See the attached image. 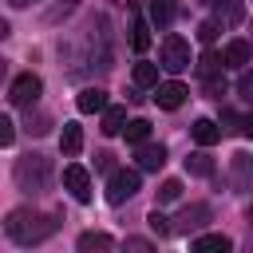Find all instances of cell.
I'll use <instances>...</instances> for the list:
<instances>
[{"label":"cell","mask_w":253,"mask_h":253,"mask_svg":"<svg viewBox=\"0 0 253 253\" xmlns=\"http://www.w3.org/2000/svg\"><path fill=\"white\" fill-rule=\"evenodd\" d=\"M55 229H59V217L40 213V210H28V206L12 210L8 221H4V233H8L16 245H40V241H47Z\"/></svg>","instance_id":"6da1fadb"},{"label":"cell","mask_w":253,"mask_h":253,"mask_svg":"<svg viewBox=\"0 0 253 253\" xmlns=\"http://www.w3.org/2000/svg\"><path fill=\"white\" fill-rule=\"evenodd\" d=\"M16 186L24 190V194H43L47 186H51V158H43V154H24V158H16Z\"/></svg>","instance_id":"7a4b0ae2"},{"label":"cell","mask_w":253,"mask_h":253,"mask_svg":"<svg viewBox=\"0 0 253 253\" xmlns=\"http://www.w3.org/2000/svg\"><path fill=\"white\" fill-rule=\"evenodd\" d=\"M158 67H166V71H174V75L186 71V67H190V43L170 32V36L162 40V47H158Z\"/></svg>","instance_id":"3957f363"},{"label":"cell","mask_w":253,"mask_h":253,"mask_svg":"<svg viewBox=\"0 0 253 253\" xmlns=\"http://www.w3.org/2000/svg\"><path fill=\"white\" fill-rule=\"evenodd\" d=\"M142 186V174L138 170H111V182H107V202L111 206H123L126 198H134Z\"/></svg>","instance_id":"277c9868"},{"label":"cell","mask_w":253,"mask_h":253,"mask_svg":"<svg viewBox=\"0 0 253 253\" xmlns=\"http://www.w3.org/2000/svg\"><path fill=\"white\" fill-rule=\"evenodd\" d=\"M40 91H43V79L32 75V71H24V75H16L12 87H8V103H12V107H32V103L40 99Z\"/></svg>","instance_id":"5b68a950"},{"label":"cell","mask_w":253,"mask_h":253,"mask_svg":"<svg viewBox=\"0 0 253 253\" xmlns=\"http://www.w3.org/2000/svg\"><path fill=\"white\" fill-rule=\"evenodd\" d=\"M206 221H210V206H206V202H194V206H186V210L174 217V233H198Z\"/></svg>","instance_id":"8992f818"},{"label":"cell","mask_w":253,"mask_h":253,"mask_svg":"<svg viewBox=\"0 0 253 253\" xmlns=\"http://www.w3.org/2000/svg\"><path fill=\"white\" fill-rule=\"evenodd\" d=\"M186 83H178V79H170V83H158L154 87V103L162 107V111H178L182 103H186Z\"/></svg>","instance_id":"52a82bcc"},{"label":"cell","mask_w":253,"mask_h":253,"mask_svg":"<svg viewBox=\"0 0 253 253\" xmlns=\"http://www.w3.org/2000/svg\"><path fill=\"white\" fill-rule=\"evenodd\" d=\"M63 186L71 190L75 202H91V174L83 166H63Z\"/></svg>","instance_id":"ba28073f"},{"label":"cell","mask_w":253,"mask_h":253,"mask_svg":"<svg viewBox=\"0 0 253 253\" xmlns=\"http://www.w3.org/2000/svg\"><path fill=\"white\" fill-rule=\"evenodd\" d=\"M213 20L225 24V28H233V24L245 20V4L241 0H213Z\"/></svg>","instance_id":"9c48e42d"},{"label":"cell","mask_w":253,"mask_h":253,"mask_svg":"<svg viewBox=\"0 0 253 253\" xmlns=\"http://www.w3.org/2000/svg\"><path fill=\"white\" fill-rule=\"evenodd\" d=\"M229 170H233V190H253V158L249 154H233Z\"/></svg>","instance_id":"30bf717a"},{"label":"cell","mask_w":253,"mask_h":253,"mask_svg":"<svg viewBox=\"0 0 253 253\" xmlns=\"http://www.w3.org/2000/svg\"><path fill=\"white\" fill-rule=\"evenodd\" d=\"M190 134H194V142H198V146H213V142H221V134H225V130H221L213 119H194Z\"/></svg>","instance_id":"8fae6325"},{"label":"cell","mask_w":253,"mask_h":253,"mask_svg":"<svg viewBox=\"0 0 253 253\" xmlns=\"http://www.w3.org/2000/svg\"><path fill=\"white\" fill-rule=\"evenodd\" d=\"M221 55H225V67H245L253 59V43L249 40H229Z\"/></svg>","instance_id":"7c38bea8"},{"label":"cell","mask_w":253,"mask_h":253,"mask_svg":"<svg viewBox=\"0 0 253 253\" xmlns=\"http://www.w3.org/2000/svg\"><path fill=\"white\" fill-rule=\"evenodd\" d=\"M138 170H162V162H166V150L162 146H154V142H138Z\"/></svg>","instance_id":"4fadbf2b"},{"label":"cell","mask_w":253,"mask_h":253,"mask_svg":"<svg viewBox=\"0 0 253 253\" xmlns=\"http://www.w3.org/2000/svg\"><path fill=\"white\" fill-rule=\"evenodd\" d=\"M75 107L83 111V115H95V111H107V91L103 87H87L79 99H75Z\"/></svg>","instance_id":"5bb4252c"},{"label":"cell","mask_w":253,"mask_h":253,"mask_svg":"<svg viewBox=\"0 0 253 253\" xmlns=\"http://www.w3.org/2000/svg\"><path fill=\"white\" fill-rule=\"evenodd\" d=\"M178 16V4L174 0H150V24L154 28H170Z\"/></svg>","instance_id":"9a60e30c"},{"label":"cell","mask_w":253,"mask_h":253,"mask_svg":"<svg viewBox=\"0 0 253 253\" xmlns=\"http://www.w3.org/2000/svg\"><path fill=\"white\" fill-rule=\"evenodd\" d=\"M75 245H79V253H95V249L103 253V249H111L115 241H111V233H99V229H87V233H79V241H75Z\"/></svg>","instance_id":"2e32d148"},{"label":"cell","mask_w":253,"mask_h":253,"mask_svg":"<svg viewBox=\"0 0 253 253\" xmlns=\"http://www.w3.org/2000/svg\"><path fill=\"white\" fill-rule=\"evenodd\" d=\"M233 241L225 237V233H202V237H194V253H213V249H229Z\"/></svg>","instance_id":"e0dca14e"},{"label":"cell","mask_w":253,"mask_h":253,"mask_svg":"<svg viewBox=\"0 0 253 253\" xmlns=\"http://www.w3.org/2000/svg\"><path fill=\"white\" fill-rule=\"evenodd\" d=\"M123 126H126V111L123 107H107L103 111V134H123Z\"/></svg>","instance_id":"ac0fdd59"},{"label":"cell","mask_w":253,"mask_h":253,"mask_svg":"<svg viewBox=\"0 0 253 253\" xmlns=\"http://www.w3.org/2000/svg\"><path fill=\"white\" fill-rule=\"evenodd\" d=\"M59 146H63V154H79V150H83V130H79L75 123H63Z\"/></svg>","instance_id":"d6986e66"},{"label":"cell","mask_w":253,"mask_h":253,"mask_svg":"<svg viewBox=\"0 0 253 253\" xmlns=\"http://www.w3.org/2000/svg\"><path fill=\"white\" fill-rule=\"evenodd\" d=\"M130 47H134V51H146V47H150V28H146L142 16L130 20Z\"/></svg>","instance_id":"ffe728a7"},{"label":"cell","mask_w":253,"mask_h":253,"mask_svg":"<svg viewBox=\"0 0 253 253\" xmlns=\"http://www.w3.org/2000/svg\"><path fill=\"white\" fill-rule=\"evenodd\" d=\"M123 134H126V142H130V146H138V142H146V138H150V123H146V119H130V123L123 126Z\"/></svg>","instance_id":"44dd1931"},{"label":"cell","mask_w":253,"mask_h":253,"mask_svg":"<svg viewBox=\"0 0 253 253\" xmlns=\"http://www.w3.org/2000/svg\"><path fill=\"white\" fill-rule=\"evenodd\" d=\"M186 174L210 178V174H213V158H210V154H190V158H186Z\"/></svg>","instance_id":"7402d4cb"},{"label":"cell","mask_w":253,"mask_h":253,"mask_svg":"<svg viewBox=\"0 0 253 253\" xmlns=\"http://www.w3.org/2000/svg\"><path fill=\"white\" fill-rule=\"evenodd\" d=\"M75 8H79V0H59L55 8H47V12H43V24L51 28V24H59V20H67V16L75 12Z\"/></svg>","instance_id":"603a6c76"},{"label":"cell","mask_w":253,"mask_h":253,"mask_svg":"<svg viewBox=\"0 0 253 253\" xmlns=\"http://www.w3.org/2000/svg\"><path fill=\"white\" fill-rule=\"evenodd\" d=\"M134 87H158V67L154 63H134Z\"/></svg>","instance_id":"cb8c5ba5"},{"label":"cell","mask_w":253,"mask_h":253,"mask_svg":"<svg viewBox=\"0 0 253 253\" xmlns=\"http://www.w3.org/2000/svg\"><path fill=\"white\" fill-rule=\"evenodd\" d=\"M47 130H51V115H43V111L32 115V107H28V134L40 138V134H47Z\"/></svg>","instance_id":"d4e9b609"},{"label":"cell","mask_w":253,"mask_h":253,"mask_svg":"<svg viewBox=\"0 0 253 253\" xmlns=\"http://www.w3.org/2000/svg\"><path fill=\"white\" fill-rule=\"evenodd\" d=\"M182 198V182L178 178H166L162 186H158V206H166V202H178Z\"/></svg>","instance_id":"484cf974"},{"label":"cell","mask_w":253,"mask_h":253,"mask_svg":"<svg viewBox=\"0 0 253 253\" xmlns=\"http://www.w3.org/2000/svg\"><path fill=\"white\" fill-rule=\"evenodd\" d=\"M146 221H150V229H154L158 237H170V233H174V225H170V217H166L162 210H154V213H150Z\"/></svg>","instance_id":"4316f807"},{"label":"cell","mask_w":253,"mask_h":253,"mask_svg":"<svg viewBox=\"0 0 253 253\" xmlns=\"http://www.w3.org/2000/svg\"><path fill=\"white\" fill-rule=\"evenodd\" d=\"M206 95H210V99H221V95H225V79H221L217 71L206 75Z\"/></svg>","instance_id":"83f0119b"},{"label":"cell","mask_w":253,"mask_h":253,"mask_svg":"<svg viewBox=\"0 0 253 253\" xmlns=\"http://www.w3.org/2000/svg\"><path fill=\"white\" fill-rule=\"evenodd\" d=\"M237 95H241L245 103H253V71H241V75H237Z\"/></svg>","instance_id":"f1b7e54d"},{"label":"cell","mask_w":253,"mask_h":253,"mask_svg":"<svg viewBox=\"0 0 253 253\" xmlns=\"http://www.w3.org/2000/svg\"><path fill=\"white\" fill-rule=\"evenodd\" d=\"M217 32H221V24H217V20H206V24L198 28V40H202V43H213Z\"/></svg>","instance_id":"f546056e"},{"label":"cell","mask_w":253,"mask_h":253,"mask_svg":"<svg viewBox=\"0 0 253 253\" xmlns=\"http://www.w3.org/2000/svg\"><path fill=\"white\" fill-rule=\"evenodd\" d=\"M12 142H16V123L0 119V146H12Z\"/></svg>","instance_id":"4dcf8cb0"},{"label":"cell","mask_w":253,"mask_h":253,"mask_svg":"<svg viewBox=\"0 0 253 253\" xmlns=\"http://www.w3.org/2000/svg\"><path fill=\"white\" fill-rule=\"evenodd\" d=\"M95 166H99V170H115V154H107V150L95 154Z\"/></svg>","instance_id":"1f68e13d"},{"label":"cell","mask_w":253,"mask_h":253,"mask_svg":"<svg viewBox=\"0 0 253 253\" xmlns=\"http://www.w3.org/2000/svg\"><path fill=\"white\" fill-rule=\"evenodd\" d=\"M126 249H134V253H146V249H150V241H142V237H126Z\"/></svg>","instance_id":"d6a6232c"},{"label":"cell","mask_w":253,"mask_h":253,"mask_svg":"<svg viewBox=\"0 0 253 253\" xmlns=\"http://www.w3.org/2000/svg\"><path fill=\"white\" fill-rule=\"evenodd\" d=\"M241 134L253 138V115H241Z\"/></svg>","instance_id":"836d02e7"},{"label":"cell","mask_w":253,"mask_h":253,"mask_svg":"<svg viewBox=\"0 0 253 253\" xmlns=\"http://www.w3.org/2000/svg\"><path fill=\"white\" fill-rule=\"evenodd\" d=\"M32 0H8V8H28Z\"/></svg>","instance_id":"e575fe53"},{"label":"cell","mask_w":253,"mask_h":253,"mask_svg":"<svg viewBox=\"0 0 253 253\" xmlns=\"http://www.w3.org/2000/svg\"><path fill=\"white\" fill-rule=\"evenodd\" d=\"M249 221H253V206H249Z\"/></svg>","instance_id":"d590c367"}]
</instances>
